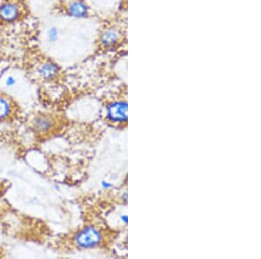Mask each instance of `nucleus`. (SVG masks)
Listing matches in <instances>:
<instances>
[{"instance_id": "f03ea898", "label": "nucleus", "mask_w": 261, "mask_h": 259, "mask_svg": "<svg viewBox=\"0 0 261 259\" xmlns=\"http://www.w3.org/2000/svg\"><path fill=\"white\" fill-rule=\"evenodd\" d=\"M127 110L128 106L126 101H115L106 107V117L113 123H126L128 120Z\"/></svg>"}, {"instance_id": "ddd939ff", "label": "nucleus", "mask_w": 261, "mask_h": 259, "mask_svg": "<svg viewBox=\"0 0 261 259\" xmlns=\"http://www.w3.org/2000/svg\"><path fill=\"white\" fill-rule=\"evenodd\" d=\"M122 198H123L124 202H126V201H127V192H125V193H124L123 196H122Z\"/></svg>"}, {"instance_id": "f257e3e1", "label": "nucleus", "mask_w": 261, "mask_h": 259, "mask_svg": "<svg viewBox=\"0 0 261 259\" xmlns=\"http://www.w3.org/2000/svg\"><path fill=\"white\" fill-rule=\"evenodd\" d=\"M104 239L101 231L94 226L81 229L75 234L74 244L82 250H89L99 246Z\"/></svg>"}, {"instance_id": "6e6552de", "label": "nucleus", "mask_w": 261, "mask_h": 259, "mask_svg": "<svg viewBox=\"0 0 261 259\" xmlns=\"http://www.w3.org/2000/svg\"><path fill=\"white\" fill-rule=\"evenodd\" d=\"M12 113V104L5 96L0 95V120L8 117Z\"/></svg>"}, {"instance_id": "423d86ee", "label": "nucleus", "mask_w": 261, "mask_h": 259, "mask_svg": "<svg viewBox=\"0 0 261 259\" xmlns=\"http://www.w3.org/2000/svg\"><path fill=\"white\" fill-rule=\"evenodd\" d=\"M37 72L41 79L52 80L59 75V67L55 62L46 61L38 67Z\"/></svg>"}, {"instance_id": "f8f14e48", "label": "nucleus", "mask_w": 261, "mask_h": 259, "mask_svg": "<svg viewBox=\"0 0 261 259\" xmlns=\"http://www.w3.org/2000/svg\"><path fill=\"white\" fill-rule=\"evenodd\" d=\"M120 220H121V222L123 224L126 225L127 223H128V217H127V215H121L120 216Z\"/></svg>"}, {"instance_id": "9d476101", "label": "nucleus", "mask_w": 261, "mask_h": 259, "mask_svg": "<svg viewBox=\"0 0 261 259\" xmlns=\"http://www.w3.org/2000/svg\"><path fill=\"white\" fill-rule=\"evenodd\" d=\"M16 83H17V80L13 75L7 76L6 81H5V84L7 87H13V86H15Z\"/></svg>"}, {"instance_id": "1a4fd4ad", "label": "nucleus", "mask_w": 261, "mask_h": 259, "mask_svg": "<svg viewBox=\"0 0 261 259\" xmlns=\"http://www.w3.org/2000/svg\"><path fill=\"white\" fill-rule=\"evenodd\" d=\"M47 40L50 44H54L59 40V31L58 28L53 26V27L50 28L48 31H47Z\"/></svg>"}, {"instance_id": "20e7f679", "label": "nucleus", "mask_w": 261, "mask_h": 259, "mask_svg": "<svg viewBox=\"0 0 261 259\" xmlns=\"http://www.w3.org/2000/svg\"><path fill=\"white\" fill-rule=\"evenodd\" d=\"M22 15L21 7L13 1H7L0 5V21L13 23L18 21Z\"/></svg>"}, {"instance_id": "39448f33", "label": "nucleus", "mask_w": 261, "mask_h": 259, "mask_svg": "<svg viewBox=\"0 0 261 259\" xmlns=\"http://www.w3.org/2000/svg\"><path fill=\"white\" fill-rule=\"evenodd\" d=\"M89 6L85 0H71L66 6V13L75 19H84L89 15Z\"/></svg>"}, {"instance_id": "0eeeda50", "label": "nucleus", "mask_w": 261, "mask_h": 259, "mask_svg": "<svg viewBox=\"0 0 261 259\" xmlns=\"http://www.w3.org/2000/svg\"><path fill=\"white\" fill-rule=\"evenodd\" d=\"M34 126L40 132L49 131L53 125V121L51 117L47 115H41L34 120Z\"/></svg>"}, {"instance_id": "9b49d317", "label": "nucleus", "mask_w": 261, "mask_h": 259, "mask_svg": "<svg viewBox=\"0 0 261 259\" xmlns=\"http://www.w3.org/2000/svg\"><path fill=\"white\" fill-rule=\"evenodd\" d=\"M101 187L105 190H108V189H111L114 187V184L110 182H108V181H102Z\"/></svg>"}, {"instance_id": "7ed1b4c3", "label": "nucleus", "mask_w": 261, "mask_h": 259, "mask_svg": "<svg viewBox=\"0 0 261 259\" xmlns=\"http://www.w3.org/2000/svg\"><path fill=\"white\" fill-rule=\"evenodd\" d=\"M122 33L119 28L107 27L99 35V45L104 49H111L117 47L122 40Z\"/></svg>"}]
</instances>
